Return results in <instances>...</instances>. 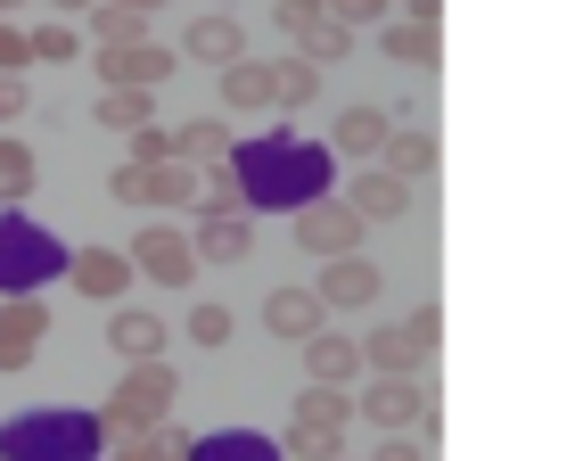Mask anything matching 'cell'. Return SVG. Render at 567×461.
<instances>
[{
  "mask_svg": "<svg viewBox=\"0 0 567 461\" xmlns=\"http://www.w3.org/2000/svg\"><path fill=\"white\" fill-rule=\"evenodd\" d=\"M182 148H173V132H156V124H141L132 132V165H173Z\"/></svg>",
  "mask_w": 567,
  "mask_h": 461,
  "instance_id": "obj_28",
  "label": "cell"
},
{
  "mask_svg": "<svg viewBox=\"0 0 567 461\" xmlns=\"http://www.w3.org/2000/svg\"><path fill=\"white\" fill-rule=\"evenodd\" d=\"M354 239H362V215L346 198H312L305 215H297V247H305V256H321V264L354 256Z\"/></svg>",
  "mask_w": 567,
  "mask_h": 461,
  "instance_id": "obj_3",
  "label": "cell"
},
{
  "mask_svg": "<svg viewBox=\"0 0 567 461\" xmlns=\"http://www.w3.org/2000/svg\"><path fill=\"white\" fill-rule=\"evenodd\" d=\"M74 288L100 297V305H115L132 288V256H115V247H83V256H74Z\"/></svg>",
  "mask_w": 567,
  "mask_h": 461,
  "instance_id": "obj_12",
  "label": "cell"
},
{
  "mask_svg": "<svg viewBox=\"0 0 567 461\" xmlns=\"http://www.w3.org/2000/svg\"><path fill=\"white\" fill-rule=\"evenodd\" d=\"M173 148H182V157H230V124L223 115H198V124L173 132Z\"/></svg>",
  "mask_w": 567,
  "mask_h": 461,
  "instance_id": "obj_23",
  "label": "cell"
},
{
  "mask_svg": "<svg viewBox=\"0 0 567 461\" xmlns=\"http://www.w3.org/2000/svg\"><path fill=\"white\" fill-rule=\"evenodd\" d=\"M321 288H271V305H264V330L271 338H312L321 330Z\"/></svg>",
  "mask_w": 567,
  "mask_h": 461,
  "instance_id": "obj_11",
  "label": "cell"
},
{
  "mask_svg": "<svg viewBox=\"0 0 567 461\" xmlns=\"http://www.w3.org/2000/svg\"><path fill=\"white\" fill-rule=\"evenodd\" d=\"M107 346H115L124 362H156V355H165V321L141 314V305H124V314L107 321Z\"/></svg>",
  "mask_w": 567,
  "mask_h": 461,
  "instance_id": "obj_13",
  "label": "cell"
},
{
  "mask_svg": "<svg viewBox=\"0 0 567 461\" xmlns=\"http://www.w3.org/2000/svg\"><path fill=\"white\" fill-rule=\"evenodd\" d=\"M33 189V148L25 141H0V206H17Z\"/></svg>",
  "mask_w": 567,
  "mask_h": 461,
  "instance_id": "obj_25",
  "label": "cell"
},
{
  "mask_svg": "<svg viewBox=\"0 0 567 461\" xmlns=\"http://www.w3.org/2000/svg\"><path fill=\"white\" fill-rule=\"evenodd\" d=\"M91 33H100V50H124V42H148V17H132V9H115V0H100V9H91Z\"/></svg>",
  "mask_w": 567,
  "mask_h": 461,
  "instance_id": "obj_21",
  "label": "cell"
},
{
  "mask_svg": "<svg viewBox=\"0 0 567 461\" xmlns=\"http://www.w3.org/2000/svg\"><path fill=\"white\" fill-rule=\"evenodd\" d=\"M33 58V33H17V25H0V66H25Z\"/></svg>",
  "mask_w": 567,
  "mask_h": 461,
  "instance_id": "obj_35",
  "label": "cell"
},
{
  "mask_svg": "<svg viewBox=\"0 0 567 461\" xmlns=\"http://www.w3.org/2000/svg\"><path fill=\"white\" fill-rule=\"evenodd\" d=\"M100 124H107V132H141V124H148V91L107 83V91H100Z\"/></svg>",
  "mask_w": 567,
  "mask_h": 461,
  "instance_id": "obj_22",
  "label": "cell"
},
{
  "mask_svg": "<svg viewBox=\"0 0 567 461\" xmlns=\"http://www.w3.org/2000/svg\"><path fill=\"white\" fill-rule=\"evenodd\" d=\"M115 9H132V17H148V9H156V0H115Z\"/></svg>",
  "mask_w": 567,
  "mask_h": 461,
  "instance_id": "obj_40",
  "label": "cell"
},
{
  "mask_svg": "<svg viewBox=\"0 0 567 461\" xmlns=\"http://www.w3.org/2000/svg\"><path fill=\"white\" fill-rule=\"evenodd\" d=\"M329 461H346V453H329Z\"/></svg>",
  "mask_w": 567,
  "mask_h": 461,
  "instance_id": "obj_42",
  "label": "cell"
},
{
  "mask_svg": "<svg viewBox=\"0 0 567 461\" xmlns=\"http://www.w3.org/2000/svg\"><path fill=\"white\" fill-rule=\"evenodd\" d=\"M346 420H354V403H346L338 388H312L297 396V412H288V453H305V461H329L338 453V437H346Z\"/></svg>",
  "mask_w": 567,
  "mask_h": 461,
  "instance_id": "obj_1",
  "label": "cell"
},
{
  "mask_svg": "<svg viewBox=\"0 0 567 461\" xmlns=\"http://www.w3.org/2000/svg\"><path fill=\"white\" fill-rule=\"evenodd\" d=\"M9 115H25V83H17V74H0V124H9Z\"/></svg>",
  "mask_w": 567,
  "mask_h": 461,
  "instance_id": "obj_38",
  "label": "cell"
},
{
  "mask_svg": "<svg viewBox=\"0 0 567 461\" xmlns=\"http://www.w3.org/2000/svg\"><path fill=\"white\" fill-rule=\"evenodd\" d=\"M379 461H427V437H386Z\"/></svg>",
  "mask_w": 567,
  "mask_h": 461,
  "instance_id": "obj_36",
  "label": "cell"
},
{
  "mask_svg": "<svg viewBox=\"0 0 567 461\" xmlns=\"http://www.w3.org/2000/svg\"><path fill=\"white\" fill-rule=\"evenodd\" d=\"M198 173L189 165H148V206H198Z\"/></svg>",
  "mask_w": 567,
  "mask_h": 461,
  "instance_id": "obj_20",
  "label": "cell"
},
{
  "mask_svg": "<svg viewBox=\"0 0 567 461\" xmlns=\"http://www.w3.org/2000/svg\"><path fill=\"white\" fill-rule=\"evenodd\" d=\"M223 107H271V66H256V58L223 66Z\"/></svg>",
  "mask_w": 567,
  "mask_h": 461,
  "instance_id": "obj_17",
  "label": "cell"
},
{
  "mask_svg": "<svg viewBox=\"0 0 567 461\" xmlns=\"http://www.w3.org/2000/svg\"><path fill=\"white\" fill-rule=\"evenodd\" d=\"M379 165H395L403 182H420L427 165H436V141H427V132H395V141H386V157Z\"/></svg>",
  "mask_w": 567,
  "mask_h": 461,
  "instance_id": "obj_24",
  "label": "cell"
},
{
  "mask_svg": "<svg viewBox=\"0 0 567 461\" xmlns=\"http://www.w3.org/2000/svg\"><path fill=\"white\" fill-rule=\"evenodd\" d=\"M189 338H198V346H223V338H230V314H223V305H189Z\"/></svg>",
  "mask_w": 567,
  "mask_h": 461,
  "instance_id": "obj_30",
  "label": "cell"
},
{
  "mask_svg": "<svg viewBox=\"0 0 567 461\" xmlns=\"http://www.w3.org/2000/svg\"><path fill=\"white\" fill-rule=\"evenodd\" d=\"M173 453H182V437H173V429H165V437H141V445H132L124 461H173Z\"/></svg>",
  "mask_w": 567,
  "mask_h": 461,
  "instance_id": "obj_34",
  "label": "cell"
},
{
  "mask_svg": "<svg viewBox=\"0 0 567 461\" xmlns=\"http://www.w3.org/2000/svg\"><path fill=\"white\" fill-rule=\"evenodd\" d=\"M198 206H206V223H223V215H247V198H239V182H230V173H214V182L198 189Z\"/></svg>",
  "mask_w": 567,
  "mask_h": 461,
  "instance_id": "obj_27",
  "label": "cell"
},
{
  "mask_svg": "<svg viewBox=\"0 0 567 461\" xmlns=\"http://www.w3.org/2000/svg\"><path fill=\"white\" fill-rule=\"evenodd\" d=\"M321 25H329V0H280V33H288L297 50H305Z\"/></svg>",
  "mask_w": 567,
  "mask_h": 461,
  "instance_id": "obj_26",
  "label": "cell"
},
{
  "mask_svg": "<svg viewBox=\"0 0 567 461\" xmlns=\"http://www.w3.org/2000/svg\"><path fill=\"white\" fill-rule=\"evenodd\" d=\"M0 9H17V0H0Z\"/></svg>",
  "mask_w": 567,
  "mask_h": 461,
  "instance_id": "obj_41",
  "label": "cell"
},
{
  "mask_svg": "<svg viewBox=\"0 0 567 461\" xmlns=\"http://www.w3.org/2000/svg\"><path fill=\"white\" fill-rule=\"evenodd\" d=\"M379 264H362V256H338L321 273V305H379Z\"/></svg>",
  "mask_w": 567,
  "mask_h": 461,
  "instance_id": "obj_14",
  "label": "cell"
},
{
  "mask_svg": "<svg viewBox=\"0 0 567 461\" xmlns=\"http://www.w3.org/2000/svg\"><path fill=\"white\" fill-rule=\"evenodd\" d=\"M329 141H338V157L370 165V157H386V141H395V124H386V107H346Z\"/></svg>",
  "mask_w": 567,
  "mask_h": 461,
  "instance_id": "obj_9",
  "label": "cell"
},
{
  "mask_svg": "<svg viewBox=\"0 0 567 461\" xmlns=\"http://www.w3.org/2000/svg\"><path fill=\"white\" fill-rule=\"evenodd\" d=\"M165 403H173V371H165V362H132V379L107 396V429L141 437V429L165 420Z\"/></svg>",
  "mask_w": 567,
  "mask_h": 461,
  "instance_id": "obj_2",
  "label": "cell"
},
{
  "mask_svg": "<svg viewBox=\"0 0 567 461\" xmlns=\"http://www.w3.org/2000/svg\"><path fill=\"white\" fill-rule=\"evenodd\" d=\"M247 247H256V230H247V215H223V223H206L198 256H214V264H247Z\"/></svg>",
  "mask_w": 567,
  "mask_h": 461,
  "instance_id": "obj_19",
  "label": "cell"
},
{
  "mask_svg": "<svg viewBox=\"0 0 567 461\" xmlns=\"http://www.w3.org/2000/svg\"><path fill=\"white\" fill-rule=\"evenodd\" d=\"M379 50L395 58V66H436V33L427 25H379Z\"/></svg>",
  "mask_w": 567,
  "mask_h": 461,
  "instance_id": "obj_18",
  "label": "cell"
},
{
  "mask_svg": "<svg viewBox=\"0 0 567 461\" xmlns=\"http://www.w3.org/2000/svg\"><path fill=\"white\" fill-rule=\"evenodd\" d=\"M74 50H83V42H74L66 25H42V33H33V58H50V66H66Z\"/></svg>",
  "mask_w": 567,
  "mask_h": 461,
  "instance_id": "obj_31",
  "label": "cell"
},
{
  "mask_svg": "<svg viewBox=\"0 0 567 461\" xmlns=\"http://www.w3.org/2000/svg\"><path fill=\"white\" fill-rule=\"evenodd\" d=\"M321 100V66L312 58H280L271 66V107H312Z\"/></svg>",
  "mask_w": 567,
  "mask_h": 461,
  "instance_id": "obj_16",
  "label": "cell"
},
{
  "mask_svg": "<svg viewBox=\"0 0 567 461\" xmlns=\"http://www.w3.org/2000/svg\"><path fill=\"white\" fill-rule=\"evenodd\" d=\"M182 58H198V66H239V58H247L239 17H198V25L182 33Z\"/></svg>",
  "mask_w": 567,
  "mask_h": 461,
  "instance_id": "obj_10",
  "label": "cell"
},
{
  "mask_svg": "<svg viewBox=\"0 0 567 461\" xmlns=\"http://www.w3.org/2000/svg\"><path fill=\"white\" fill-rule=\"evenodd\" d=\"M132 273H148V280H165V288H189V273H198V247H189L182 230H141Z\"/></svg>",
  "mask_w": 567,
  "mask_h": 461,
  "instance_id": "obj_7",
  "label": "cell"
},
{
  "mask_svg": "<svg viewBox=\"0 0 567 461\" xmlns=\"http://www.w3.org/2000/svg\"><path fill=\"white\" fill-rule=\"evenodd\" d=\"M362 420H379V429H412V437H436V403H427V388H412L403 371H386L379 388L362 396Z\"/></svg>",
  "mask_w": 567,
  "mask_h": 461,
  "instance_id": "obj_4",
  "label": "cell"
},
{
  "mask_svg": "<svg viewBox=\"0 0 567 461\" xmlns=\"http://www.w3.org/2000/svg\"><path fill=\"white\" fill-rule=\"evenodd\" d=\"M100 74L107 83H124V91H156L173 74V50H156V42H124V50H100Z\"/></svg>",
  "mask_w": 567,
  "mask_h": 461,
  "instance_id": "obj_8",
  "label": "cell"
},
{
  "mask_svg": "<svg viewBox=\"0 0 567 461\" xmlns=\"http://www.w3.org/2000/svg\"><path fill=\"white\" fill-rule=\"evenodd\" d=\"M50 9H66V17H91V9H100V0H50Z\"/></svg>",
  "mask_w": 567,
  "mask_h": 461,
  "instance_id": "obj_39",
  "label": "cell"
},
{
  "mask_svg": "<svg viewBox=\"0 0 567 461\" xmlns=\"http://www.w3.org/2000/svg\"><path fill=\"white\" fill-rule=\"evenodd\" d=\"M305 362H312V379H321V388H346V379L362 371V346L338 338V330H312V338H305Z\"/></svg>",
  "mask_w": 567,
  "mask_h": 461,
  "instance_id": "obj_15",
  "label": "cell"
},
{
  "mask_svg": "<svg viewBox=\"0 0 567 461\" xmlns=\"http://www.w3.org/2000/svg\"><path fill=\"white\" fill-rule=\"evenodd\" d=\"M115 198H124V206H148V165H115Z\"/></svg>",
  "mask_w": 567,
  "mask_h": 461,
  "instance_id": "obj_33",
  "label": "cell"
},
{
  "mask_svg": "<svg viewBox=\"0 0 567 461\" xmlns=\"http://www.w3.org/2000/svg\"><path fill=\"white\" fill-rule=\"evenodd\" d=\"M346 206H354L362 223H395L403 206H412V182H403L395 165H379V157H370V165L354 173V189H346Z\"/></svg>",
  "mask_w": 567,
  "mask_h": 461,
  "instance_id": "obj_5",
  "label": "cell"
},
{
  "mask_svg": "<svg viewBox=\"0 0 567 461\" xmlns=\"http://www.w3.org/2000/svg\"><path fill=\"white\" fill-rule=\"evenodd\" d=\"M329 17H338V25L354 33V25H379V17H386V0H329Z\"/></svg>",
  "mask_w": 567,
  "mask_h": 461,
  "instance_id": "obj_32",
  "label": "cell"
},
{
  "mask_svg": "<svg viewBox=\"0 0 567 461\" xmlns=\"http://www.w3.org/2000/svg\"><path fill=\"white\" fill-rule=\"evenodd\" d=\"M346 50H354V33H346V25H338V17H329V25H321V33H312V42H305L297 58H312V66H329V58H346Z\"/></svg>",
  "mask_w": 567,
  "mask_h": 461,
  "instance_id": "obj_29",
  "label": "cell"
},
{
  "mask_svg": "<svg viewBox=\"0 0 567 461\" xmlns=\"http://www.w3.org/2000/svg\"><path fill=\"white\" fill-rule=\"evenodd\" d=\"M42 330H50L42 297H9V305H0V371H25L33 346H42Z\"/></svg>",
  "mask_w": 567,
  "mask_h": 461,
  "instance_id": "obj_6",
  "label": "cell"
},
{
  "mask_svg": "<svg viewBox=\"0 0 567 461\" xmlns=\"http://www.w3.org/2000/svg\"><path fill=\"white\" fill-rule=\"evenodd\" d=\"M436 17H444V0H403V25H427V33H436Z\"/></svg>",
  "mask_w": 567,
  "mask_h": 461,
  "instance_id": "obj_37",
  "label": "cell"
}]
</instances>
